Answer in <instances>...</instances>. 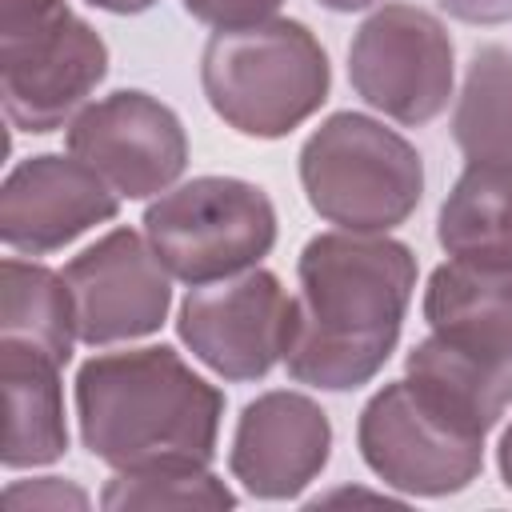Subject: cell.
<instances>
[{
	"label": "cell",
	"mask_w": 512,
	"mask_h": 512,
	"mask_svg": "<svg viewBox=\"0 0 512 512\" xmlns=\"http://www.w3.org/2000/svg\"><path fill=\"white\" fill-rule=\"evenodd\" d=\"M296 320L284 368L320 392H356L400 344L416 252L388 232H320L296 260Z\"/></svg>",
	"instance_id": "1"
},
{
	"label": "cell",
	"mask_w": 512,
	"mask_h": 512,
	"mask_svg": "<svg viewBox=\"0 0 512 512\" xmlns=\"http://www.w3.org/2000/svg\"><path fill=\"white\" fill-rule=\"evenodd\" d=\"M224 392L168 348L96 352L76 372L80 444L108 468L212 464Z\"/></svg>",
	"instance_id": "2"
},
{
	"label": "cell",
	"mask_w": 512,
	"mask_h": 512,
	"mask_svg": "<svg viewBox=\"0 0 512 512\" xmlns=\"http://www.w3.org/2000/svg\"><path fill=\"white\" fill-rule=\"evenodd\" d=\"M208 108L248 140H284L320 112L332 92V64L300 20L216 28L200 52Z\"/></svg>",
	"instance_id": "3"
},
{
	"label": "cell",
	"mask_w": 512,
	"mask_h": 512,
	"mask_svg": "<svg viewBox=\"0 0 512 512\" xmlns=\"http://www.w3.org/2000/svg\"><path fill=\"white\" fill-rule=\"evenodd\" d=\"M300 188L308 208L344 232H392L424 196L420 152L384 120L332 112L300 144Z\"/></svg>",
	"instance_id": "4"
},
{
	"label": "cell",
	"mask_w": 512,
	"mask_h": 512,
	"mask_svg": "<svg viewBox=\"0 0 512 512\" xmlns=\"http://www.w3.org/2000/svg\"><path fill=\"white\" fill-rule=\"evenodd\" d=\"M104 76L108 44L68 0H0V104L16 132L68 128Z\"/></svg>",
	"instance_id": "5"
},
{
	"label": "cell",
	"mask_w": 512,
	"mask_h": 512,
	"mask_svg": "<svg viewBox=\"0 0 512 512\" xmlns=\"http://www.w3.org/2000/svg\"><path fill=\"white\" fill-rule=\"evenodd\" d=\"M484 436L480 424L408 376L376 388L356 420V448L368 472L420 500L464 492L484 468Z\"/></svg>",
	"instance_id": "6"
},
{
	"label": "cell",
	"mask_w": 512,
	"mask_h": 512,
	"mask_svg": "<svg viewBox=\"0 0 512 512\" xmlns=\"http://www.w3.org/2000/svg\"><path fill=\"white\" fill-rule=\"evenodd\" d=\"M272 196L240 176H192L144 208V236L188 288L256 268L276 248Z\"/></svg>",
	"instance_id": "7"
},
{
	"label": "cell",
	"mask_w": 512,
	"mask_h": 512,
	"mask_svg": "<svg viewBox=\"0 0 512 512\" xmlns=\"http://www.w3.org/2000/svg\"><path fill=\"white\" fill-rule=\"evenodd\" d=\"M352 92L404 128L432 124L456 84V48L448 28L416 4L376 8L348 44Z\"/></svg>",
	"instance_id": "8"
},
{
	"label": "cell",
	"mask_w": 512,
	"mask_h": 512,
	"mask_svg": "<svg viewBox=\"0 0 512 512\" xmlns=\"http://www.w3.org/2000/svg\"><path fill=\"white\" fill-rule=\"evenodd\" d=\"M292 320L296 296L284 292L276 272L256 264L188 288L176 312V336L208 372L228 384H248L264 380L284 360Z\"/></svg>",
	"instance_id": "9"
},
{
	"label": "cell",
	"mask_w": 512,
	"mask_h": 512,
	"mask_svg": "<svg viewBox=\"0 0 512 512\" xmlns=\"http://www.w3.org/2000/svg\"><path fill=\"white\" fill-rule=\"evenodd\" d=\"M64 140L120 200L160 196L176 188L188 168V132L180 116L140 88H120L80 108Z\"/></svg>",
	"instance_id": "10"
},
{
	"label": "cell",
	"mask_w": 512,
	"mask_h": 512,
	"mask_svg": "<svg viewBox=\"0 0 512 512\" xmlns=\"http://www.w3.org/2000/svg\"><path fill=\"white\" fill-rule=\"evenodd\" d=\"M76 332L88 348L128 344L160 332L172 308V272L136 228H112L64 264Z\"/></svg>",
	"instance_id": "11"
},
{
	"label": "cell",
	"mask_w": 512,
	"mask_h": 512,
	"mask_svg": "<svg viewBox=\"0 0 512 512\" xmlns=\"http://www.w3.org/2000/svg\"><path fill=\"white\" fill-rule=\"evenodd\" d=\"M120 196L72 152H36L0 184V240L20 256H48L116 220Z\"/></svg>",
	"instance_id": "12"
},
{
	"label": "cell",
	"mask_w": 512,
	"mask_h": 512,
	"mask_svg": "<svg viewBox=\"0 0 512 512\" xmlns=\"http://www.w3.org/2000/svg\"><path fill=\"white\" fill-rule=\"evenodd\" d=\"M332 456L328 412L292 388L260 392L244 404L228 444L232 480L256 500H296Z\"/></svg>",
	"instance_id": "13"
},
{
	"label": "cell",
	"mask_w": 512,
	"mask_h": 512,
	"mask_svg": "<svg viewBox=\"0 0 512 512\" xmlns=\"http://www.w3.org/2000/svg\"><path fill=\"white\" fill-rule=\"evenodd\" d=\"M420 312L448 344L512 360V264L448 256L432 268Z\"/></svg>",
	"instance_id": "14"
},
{
	"label": "cell",
	"mask_w": 512,
	"mask_h": 512,
	"mask_svg": "<svg viewBox=\"0 0 512 512\" xmlns=\"http://www.w3.org/2000/svg\"><path fill=\"white\" fill-rule=\"evenodd\" d=\"M60 368L48 352L0 336V388H4V448L8 472L48 468L68 452L64 388Z\"/></svg>",
	"instance_id": "15"
},
{
	"label": "cell",
	"mask_w": 512,
	"mask_h": 512,
	"mask_svg": "<svg viewBox=\"0 0 512 512\" xmlns=\"http://www.w3.org/2000/svg\"><path fill=\"white\" fill-rule=\"evenodd\" d=\"M436 240L456 260L512 264V160H468L436 212Z\"/></svg>",
	"instance_id": "16"
},
{
	"label": "cell",
	"mask_w": 512,
	"mask_h": 512,
	"mask_svg": "<svg viewBox=\"0 0 512 512\" xmlns=\"http://www.w3.org/2000/svg\"><path fill=\"white\" fill-rule=\"evenodd\" d=\"M404 376L424 384L440 400H448L484 432H492L512 408V360L468 352L460 344H448L436 332H428L420 344L408 348Z\"/></svg>",
	"instance_id": "17"
},
{
	"label": "cell",
	"mask_w": 512,
	"mask_h": 512,
	"mask_svg": "<svg viewBox=\"0 0 512 512\" xmlns=\"http://www.w3.org/2000/svg\"><path fill=\"white\" fill-rule=\"evenodd\" d=\"M0 336L24 340L48 352L56 364H68L80 332H76V304L64 272L36 260L8 256L0 264Z\"/></svg>",
	"instance_id": "18"
},
{
	"label": "cell",
	"mask_w": 512,
	"mask_h": 512,
	"mask_svg": "<svg viewBox=\"0 0 512 512\" xmlns=\"http://www.w3.org/2000/svg\"><path fill=\"white\" fill-rule=\"evenodd\" d=\"M452 140L468 160H512V52L504 44L472 52L452 112Z\"/></svg>",
	"instance_id": "19"
},
{
	"label": "cell",
	"mask_w": 512,
	"mask_h": 512,
	"mask_svg": "<svg viewBox=\"0 0 512 512\" xmlns=\"http://www.w3.org/2000/svg\"><path fill=\"white\" fill-rule=\"evenodd\" d=\"M100 508L108 512H156V508H236V492L208 464H160L116 472L100 488Z\"/></svg>",
	"instance_id": "20"
},
{
	"label": "cell",
	"mask_w": 512,
	"mask_h": 512,
	"mask_svg": "<svg viewBox=\"0 0 512 512\" xmlns=\"http://www.w3.org/2000/svg\"><path fill=\"white\" fill-rule=\"evenodd\" d=\"M4 504L8 508H72L84 512L92 508V496L64 480V476H36V480H8L4 484Z\"/></svg>",
	"instance_id": "21"
},
{
	"label": "cell",
	"mask_w": 512,
	"mask_h": 512,
	"mask_svg": "<svg viewBox=\"0 0 512 512\" xmlns=\"http://www.w3.org/2000/svg\"><path fill=\"white\" fill-rule=\"evenodd\" d=\"M284 0H184V12L208 28H248L272 20Z\"/></svg>",
	"instance_id": "22"
},
{
	"label": "cell",
	"mask_w": 512,
	"mask_h": 512,
	"mask_svg": "<svg viewBox=\"0 0 512 512\" xmlns=\"http://www.w3.org/2000/svg\"><path fill=\"white\" fill-rule=\"evenodd\" d=\"M452 20L464 24H512V0H436Z\"/></svg>",
	"instance_id": "23"
},
{
	"label": "cell",
	"mask_w": 512,
	"mask_h": 512,
	"mask_svg": "<svg viewBox=\"0 0 512 512\" xmlns=\"http://www.w3.org/2000/svg\"><path fill=\"white\" fill-rule=\"evenodd\" d=\"M84 4H92L100 12H112V16H140V12L156 8L160 0H84Z\"/></svg>",
	"instance_id": "24"
},
{
	"label": "cell",
	"mask_w": 512,
	"mask_h": 512,
	"mask_svg": "<svg viewBox=\"0 0 512 512\" xmlns=\"http://www.w3.org/2000/svg\"><path fill=\"white\" fill-rule=\"evenodd\" d=\"M496 468H500L504 488L512 492V424L500 432V444H496Z\"/></svg>",
	"instance_id": "25"
},
{
	"label": "cell",
	"mask_w": 512,
	"mask_h": 512,
	"mask_svg": "<svg viewBox=\"0 0 512 512\" xmlns=\"http://www.w3.org/2000/svg\"><path fill=\"white\" fill-rule=\"evenodd\" d=\"M316 4L328 8V12H364V8H372L380 0H316Z\"/></svg>",
	"instance_id": "26"
}]
</instances>
